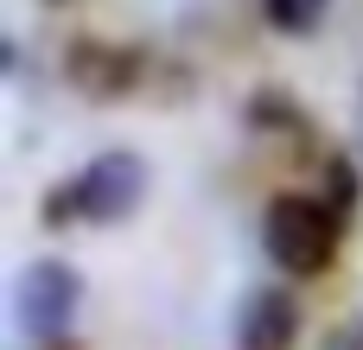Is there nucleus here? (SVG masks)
Returning a JSON list of instances; mask_svg holds the SVG:
<instances>
[{"label":"nucleus","instance_id":"nucleus-8","mask_svg":"<svg viewBox=\"0 0 363 350\" xmlns=\"http://www.w3.org/2000/svg\"><path fill=\"white\" fill-rule=\"evenodd\" d=\"M325 350H363V325H338V332L325 338Z\"/></svg>","mask_w":363,"mask_h":350},{"label":"nucleus","instance_id":"nucleus-2","mask_svg":"<svg viewBox=\"0 0 363 350\" xmlns=\"http://www.w3.org/2000/svg\"><path fill=\"white\" fill-rule=\"evenodd\" d=\"M147 198V159L134 147H108L89 166H77L57 191H45V223H128Z\"/></svg>","mask_w":363,"mask_h":350},{"label":"nucleus","instance_id":"nucleus-9","mask_svg":"<svg viewBox=\"0 0 363 350\" xmlns=\"http://www.w3.org/2000/svg\"><path fill=\"white\" fill-rule=\"evenodd\" d=\"M351 140H357V153H363V83H357V102H351Z\"/></svg>","mask_w":363,"mask_h":350},{"label":"nucleus","instance_id":"nucleus-6","mask_svg":"<svg viewBox=\"0 0 363 350\" xmlns=\"http://www.w3.org/2000/svg\"><path fill=\"white\" fill-rule=\"evenodd\" d=\"M262 13H268V26H274V32L306 38V32H319V26H325L332 0H262Z\"/></svg>","mask_w":363,"mask_h":350},{"label":"nucleus","instance_id":"nucleus-1","mask_svg":"<svg viewBox=\"0 0 363 350\" xmlns=\"http://www.w3.org/2000/svg\"><path fill=\"white\" fill-rule=\"evenodd\" d=\"M345 223H351V217H345L325 191H281V198H268V210H262V249H268V261H274L281 274L313 281V274H325V268L338 261Z\"/></svg>","mask_w":363,"mask_h":350},{"label":"nucleus","instance_id":"nucleus-7","mask_svg":"<svg viewBox=\"0 0 363 350\" xmlns=\"http://www.w3.org/2000/svg\"><path fill=\"white\" fill-rule=\"evenodd\" d=\"M325 198H332V204H338L345 217L357 210V172H351L345 159H332V172H325Z\"/></svg>","mask_w":363,"mask_h":350},{"label":"nucleus","instance_id":"nucleus-3","mask_svg":"<svg viewBox=\"0 0 363 350\" xmlns=\"http://www.w3.org/2000/svg\"><path fill=\"white\" fill-rule=\"evenodd\" d=\"M83 312V274L57 255H38L13 274V325L32 344H57Z\"/></svg>","mask_w":363,"mask_h":350},{"label":"nucleus","instance_id":"nucleus-4","mask_svg":"<svg viewBox=\"0 0 363 350\" xmlns=\"http://www.w3.org/2000/svg\"><path fill=\"white\" fill-rule=\"evenodd\" d=\"M64 77L70 89H83L89 102H115L140 83V57L128 45H102V38H70L64 51Z\"/></svg>","mask_w":363,"mask_h":350},{"label":"nucleus","instance_id":"nucleus-5","mask_svg":"<svg viewBox=\"0 0 363 350\" xmlns=\"http://www.w3.org/2000/svg\"><path fill=\"white\" fill-rule=\"evenodd\" d=\"M300 344V306L287 287H249L236 306V350H294Z\"/></svg>","mask_w":363,"mask_h":350},{"label":"nucleus","instance_id":"nucleus-10","mask_svg":"<svg viewBox=\"0 0 363 350\" xmlns=\"http://www.w3.org/2000/svg\"><path fill=\"white\" fill-rule=\"evenodd\" d=\"M51 6H57V0H51Z\"/></svg>","mask_w":363,"mask_h":350}]
</instances>
